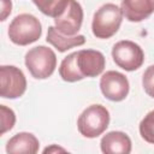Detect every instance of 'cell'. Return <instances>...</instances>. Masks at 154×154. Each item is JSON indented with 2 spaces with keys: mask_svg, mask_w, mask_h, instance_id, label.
Returning <instances> with one entry per match:
<instances>
[{
  "mask_svg": "<svg viewBox=\"0 0 154 154\" xmlns=\"http://www.w3.org/2000/svg\"><path fill=\"white\" fill-rule=\"evenodd\" d=\"M25 66L36 79H46L53 75L57 67V55L52 48L36 46L25 54Z\"/></svg>",
  "mask_w": 154,
  "mask_h": 154,
  "instance_id": "3957f363",
  "label": "cell"
},
{
  "mask_svg": "<svg viewBox=\"0 0 154 154\" xmlns=\"http://www.w3.org/2000/svg\"><path fill=\"white\" fill-rule=\"evenodd\" d=\"M142 85L144 91L150 97H154V65H150L146 69L142 77Z\"/></svg>",
  "mask_w": 154,
  "mask_h": 154,
  "instance_id": "ac0fdd59",
  "label": "cell"
},
{
  "mask_svg": "<svg viewBox=\"0 0 154 154\" xmlns=\"http://www.w3.org/2000/svg\"><path fill=\"white\" fill-rule=\"evenodd\" d=\"M59 75L65 82H77L84 78L77 65V52H73L63 59L59 67Z\"/></svg>",
  "mask_w": 154,
  "mask_h": 154,
  "instance_id": "5bb4252c",
  "label": "cell"
},
{
  "mask_svg": "<svg viewBox=\"0 0 154 154\" xmlns=\"http://www.w3.org/2000/svg\"><path fill=\"white\" fill-rule=\"evenodd\" d=\"M47 42L54 46L59 52H66L67 49L85 43V37L83 35L67 36L61 34L55 26H49L47 31Z\"/></svg>",
  "mask_w": 154,
  "mask_h": 154,
  "instance_id": "4fadbf2b",
  "label": "cell"
},
{
  "mask_svg": "<svg viewBox=\"0 0 154 154\" xmlns=\"http://www.w3.org/2000/svg\"><path fill=\"white\" fill-rule=\"evenodd\" d=\"M52 150H63V152H65V149H63V148H57V147H51V148H46V149L43 150V153H49V152H52Z\"/></svg>",
  "mask_w": 154,
  "mask_h": 154,
  "instance_id": "ffe728a7",
  "label": "cell"
},
{
  "mask_svg": "<svg viewBox=\"0 0 154 154\" xmlns=\"http://www.w3.org/2000/svg\"><path fill=\"white\" fill-rule=\"evenodd\" d=\"M123 20L122 8L114 4L102 5L94 14L91 30L97 38H109L118 30Z\"/></svg>",
  "mask_w": 154,
  "mask_h": 154,
  "instance_id": "277c9868",
  "label": "cell"
},
{
  "mask_svg": "<svg viewBox=\"0 0 154 154\" xmlns=\"http://www.w3.org/2000/svg\"><path fill=\"white\" fill-rule=\"evenodd\" d=\"M0 122H1V130L0 135L2 136L6 131L11 130L16 123V114L14 112L6 107L5 105H0Z\"/></svg>",
  "mask_w": 154,
  "mask_h": 154,
  "instance_id": "e0dca14e",
  "label": "cell"
},
{
  "mask_svg": "<svg viewBox=\"0 0 154 154\" xmlns=\"http://www.w3.org/2000/svg\"><path fill=\"white\" fill-rule=\"evenodd\" d=\"M140 135L148 142L154 144V111H150L144 116L140 123Z\"/></svg>",
  "mask_w": 154,
  "mask_h": 154,
  "instance_id": "2e32d148",
  "label": "cell"
},
{
  "mask_svg": "<svg viewBox=\"0 0 154 154\" xmlns=\"http://www.w3.org/2000/svg\"><path fill=\"white\" fill-rule=\"evenodd\" d=\"M120 8L129 22H142L154 12V0H122Z\"/></svg>",
  "mask_w": 154,
  "mask_h": 154,
  "instance_id": "8fae6325",
  "label": "cell"
},
{
  "mask_svg": "<svg viewBox=\"0 0 154 154\" xmlns=\"http://www.w3.org/2000/svg\"><path fill=\"white\" fill-rule=\"evenodd\" d=\"M38 140L30 132H19L11 137L6 144V152L11 154H35L38 152Z\"/></svg>",
  "mask_w": 154,
  "mask_h": 154,
  "instance_id": "7c38bea8",
  "label": "cell"
},
{
  "mask_svg": "<svg viewBox=\"0 0 154 154\" xmlns=\"http://www.w3.org/2000/svg\"><path fill=\"white\" fill-rule=\"evenodd\" d=\"M36 7L48 17H58L67 6L69 0H32Z\"/></svg>",
  "mask_w": 154,
  "mask_h": 154,
  "instance_id": "9a60e30c",
  "label": "cell"
},
{
  "mask_svg": "<svg viewBox=\"0 0 154 154\" xmlns=\"http://www.w3.org/2000/svg\"><path fill=\"white\" fill-rule=\"evenodd\" d=\"M109 124V112L102 105H90L87 107L77 120V128L82 136L95 138L100 136Z\"/></svg>",
  "mask_w": 154,
  "mask_h": 154,
  "instance_id": "7a4b0ae2",
  "label": "cell"
},
{
  "mask_svg": "<svg viewBox=\"0 0 154 154\" xmlns=\"http://www.w3.org/2000/svg\"><path fill=\"white\" fill-rule=\"evenodd\" d=\"M112 58L120 69L125 71H135L142 66L144 61V53L137 43L123 40L113 46Z\"/></svg>",
  "mask_w": 154,
  "mask_h": 154,
  "instance_id": "5b68a950",
  "label": "cell"
},
{
  "mask_svg": "<svg viewBox=\"0 0 154 154\" xmlns=\"http://www.w3.org/2000/svg\"><path fill=\"white\" fill-rule=\"evenodd\" d=\"M100 147L106 154H129L131 140L123 131H109L101 138Z\"/></svg>",
  "mask_w": 154,
  "mask_h": 154,
  "instance_id": "30bf717a",
  "label": "cell"
},
{
  "mask_svg": "<svg viewBox=\"0 0 154 154\" xmlns=\"http://www.w3.org/2000/svg\"><path fill=\"white\" fill-rule=\"evenodd\" d=\"M11 8H12L11 0H1V19L0 20L6 19V17L11 13Z\"/></svg>",
  "mask_w": 154,
  "mask_h": 154,
  "instance_id": "d6986e66",
  "label": "cell"
},
{
  "mask_svg": "<svg viewBox=\"0 0 154 154\" xmlns=\"http://www.w3.org/2000/svg\"><path fill=\"white\" fill-rule=\"evenodd\" d=\"M100 89L103 96L111 101H122L129 94V81L118 71H107L100 79Z\"/></svg>",
  "mask_w": 154,
  "mask_h": 154,
  "instance_id": "ba28073f",
  "label": "cell"
},
{
  "mask_svg": "<svg viewBox=\"0 0 154 154\" xmlns=\"http://www.w3.org/2000/svg\"><path fill=\"white\" fill-rule=\"evenodd\" d=\"M77 65L83 77H96L102 73L106 60L99 51L82 49L77 52Z\"/></svg>",
  "mask_w": 154,
  "mask_h": 154,
  "instance_id": "9c48e42d",
  "label": "cell"
},
{
  "mask_svg": "<svg viewBox=\"0 0 154 154\" xmlns=\"http://www.w3.org/2000/svg\"><path fill=\"white\" fill-rule=\"evenodd\" d=\"M26 90V78L23 71L13 65L0 67V95L4 99H17Z\"/></svg>",
  "mask_w": 154,
  "mask_h": 154,
  "instance_id": "8992f818",
  "label": "cell"
},
{
  "mask_svg": "<svg viewBox=\"0 0 154 154\" xmlns=\"http://www.w3.org/2000/svg\"><path fill=\"white\" fill-rule=\"evenodd\" d=\"M42 34L40 20L29 13H20L16 16L8 26L10 40L18 46H28L36 42Z\"/></svg>",
  "mask_w": 154,
  "mask_h": 154,
  "instance_id": "6da1fadb",
  "label": "cell"
},
{
  "mask_svg": "<svg viewBox=\"0 0 154 154\" xmlns=\"http://www.w3.org/2000/svg\"><path fill=\"white\" fill-rule=\"evenodd\" d=\"M83 22V10L77 0H69L65 10L54 18L55 28L64 35L75 36Z\"/></svg>",
  "mask_w": 154,
  "mask_h": 154,
  "instance_id": "52a82bcc",
  "label": "cell"
}]
</instances>
